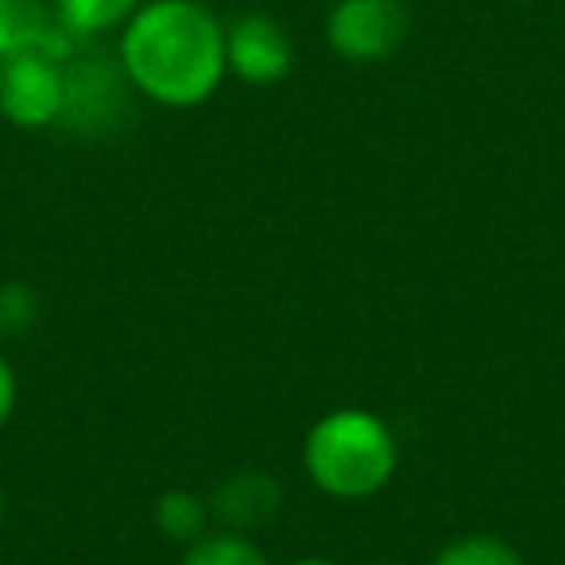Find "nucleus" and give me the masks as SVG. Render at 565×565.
<instances>
[{
    "instance_id": "obj_1",
    "label": "nucleus",
    "mask_w": 565,
    "mask_h": 565,
    "mask_svg": "<svg viewBox=\"0 0 565 565\" xmlns=\"http://www.w3.org/2000/svg\"><path fill=\"white\" fill-rule=\"evenodd\" d=\"M120 63L136 94L167 109H194L217 94L225 66V28L194 0L140 4L120 35Z\"/></svg>"
},
{
    "instance_id": "obj_2",
    "label": "nucleus",
    "mask_w": 565,
    "mask_h": 565,
    "mask_svg": "<svg viewBox=\"0 0 565 565\" xmlns=\"http://www.w3.org/2000/svg\"><path fill=\"white\" fill-rule=\"evenodd\" d=\"M302 469L333 500H369L399 469L392 426L364 407H338L310 426Z\"/></svg>"
},
{
    "instance_id": "obj_3",
    "label": "nucleus",
    "mask_w": 565,
    "mask_h": 565,
    "mask_svg": "<svg viewBox=\"0 0 565 565\" xmlns=\"http://www.w3.org/2000/svg\"><path fill=\"white\" fill-rule=\"evenodd\" d=\"M128 117H132V82L120 55L74 51L63 63V113L55 128L82 140H102L117 132Z\"/></svg>"
},
{
    "instance_id": "obj_4",
    "label": "nucleus",
    "mask_w": 565,
    "mask_h": 565,
    "mask_svg": "<svg viewBox=\"0 0 565 565\" xmlns=\"http://www.w3.org/2000/svg\"><path fill=\"white\" fill-rule=\"evenodd\" d=\"M411 17L403 0H338L326 20L330 51L345 63H384L407 43Z\"/></svg>"
},
{
    "instance_id": "obj_5",
    "label": "nucleus",
    "mask_w": 565,
    "mask_h": 565,
    "mask_svg": "<svg viewBox=\"0 0 565 565\" xmlns=\"http://www.w3.org/2000/svg\"><path fill=\"white\" fill-rule=\"evenodd\" d=\"M63 113V63L17 55L0 63V117L17 128H55Z\"/></svg>"
},
{
    "instance_id": "obj_6",
    "label": "nucleus",
    "mask_w": 565,
    "mask_h": 565,
    "mask_svg": "<svg viewBox=\"0 0 565 565\" xmlns=\"http://www.w3.org/2000/svg\"><path fill=\"white\" fill-rule=\"evenodd\" d=\"M291 35L282 32L279 20L248 12L225 28V66L248 86H275L291 74Z\"/></svg>"
},
{
    "instance_id": "obj_7",
    "label": "nucleus",
    "mask_w": 565,
    "mask_h": 565,
    "mask_svg": "<svg viewBox=\"0 0 565 565\" xmlns=\"http://www.w3.org/2000/svg\"><path fill=\"white\" fill-rule=\"evenodd\" d=\"M82 40H74L55 17L47 0H0V63L17 55H51L58 63L74 55Z\"/></svg>"
},
{
    "instance_id": "obj_8",
    "label": "nucleus",
    "mask_w": 565,
    "mask_h": 565,
    "mask_svg": "<svg viewBox=\"0 0 565 565\" xmlns=\"http://www.w3.org/2000/svg\"><path fill=\"white\" fill-rule=\"evenodd\" d=\"M282 508V484L264 469H244L233 472L217 484L210 495V515L225 523V531H256V526L271 523Z\"/></svg>"
},
{
    "instance_id": "obj_9",
    "label": "nucleus",
    "mask_w": 565,
    "mask_h": 565,
    "mask_svg": "<svg viewBox=\"0 0 565 565\" xmlns=\"http://www.w3.org/2000/svg\"><path fill=\"white\" fill-rule=\"evenodd\" d=\"M51 4H55V17L63 20L66 32L82 43L128 24L140 9V0H51Z\"/></svg>"
},
{
    "instance_id": "obj_10",
    "label": "nucleus",
    "mask_w": 565,
    "mask_h": 565,
    "mask_svg": "<svg viewBox=\"0 0 565 565\" xmlns=\"http://www.w3.org/2000/svg\"><path fill=\"white\" fill-rule=\"evenodd\" d=\"M156 526L167 534L171 542H198L205 531H210V500H202L198 492H186V488H171L156 500V511H151Z\"/></svg>"
},
{
    "instance_id": "obj_11",
    "label": "nucleus",
    "mask_w": 565,
    "mask_h": 565,
    "mask_svg": "<svg viewBox=\"0 0 565 565\" xmlns=\"http://www.w3.org/2000/svg\"><path fill=\"white\" fill-rule=\"evenodd\" d=\"M182 565H271L264 550L236 531H205L198 542H190Z\"/></svg>"
},
{
    "instance_id": "obj_12",
    "label": "nucleus",
    "mask_w": 565,
    "mask_h": 565,
    "mask_svg": "<svg viewBox=\"0 0 565 565\" xmlns=\"http://www.w3.org/2000/svg\"><path fill=\"white\" fill-rule=\"evenodd\" d=\"M430 565H523V557L495 534H465L441 546Z\"/></svg>"
},
{
    "instance_id": "obj_13",
    "label": "nucleus",
    "mask_w": 565,
    "mask_h": 565,
    "mask_svg": "<svg viewBox=\"0 0 565 565\" xmlns=\"http://www.w3.org/2000/svg\"><path fill=\"white\" fill-rule=\"evenodd\" d=\"M40 302L24 282H0V338H20L35 326Z\"/></svg>"
},
{
    "instance_id": "obj_14",
    "label": "nucleus",
    "mask_w": 565,
    "mask_h": 565,
    "mask_svg": "<svg viewBox=\"0 0 565 565\" xmlns=\"http://www.w3.org/2000/svg\"><path fill=\"white\" fill-rule=\"evenodd\" d=\"M12 411H17V372L0 353V430L12 423Z\"/></svg>"
},
{
    "instance_id": "obj_15",
    "label": "nucleus",
    "mask_w": 565,
    "mask_h": 565,
    "mask_svg": "<svg viewBox=\"0 0 565 565\" xmlns=\"http://www.w3.org/2000/svg\"><path fill=\"white\" fill-rule=\"evenodd\" d=\"M291 565H338V562H330V557H299V562H291Z\"/></svg>"
},
{
    "instance_id": "obj_16",
    "label": "nucleus",
    "mask_w": 565,
    "mask_h": 565,
    "mask_svg": "<svg viewBox=\"0 0 565 565\" xmlns=\"http://www.w3.org/2000/svg\"><path fill=\"white\" fill-rule=\"evenodd\" d=\"M0 526H4V492H0Z\"/></svg>"
},
{
    "instance_id": "obj_17",
    "label": "nucleus",
    "mask_w": 565,
    "mask_h": 565,
    "mask_svg": "<svg viewBox=\"0 0 565 565\" xmlns=\"http://www.w3.org/2000/svg\"><path fill=\"white\" fill-rule=\"evenodd\" d=\"M380 565H387V562H380Z\"/></svg>"
}]
</instances>
